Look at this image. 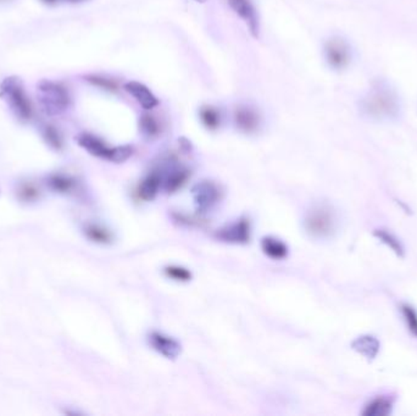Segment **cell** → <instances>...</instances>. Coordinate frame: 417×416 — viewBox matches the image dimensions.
I'll use <instances>...</instances> for the list:
<instances>
[{"instance_id": "cell-1", "label": "cell", "mask_w": 417, "mask_h": 416, "mask_svg": "<svg viewBox=\"0 0 417 416\" xmlns=\"http://www.w3.org/2000/svg\"><path fill=\"white\" fill-rule=\"evenodd\" d=\"M360 110L367 118L388 121L399 115V98L387 84H378L361 101Z\"/></svg>"}, {"instance_id": "cell-2", "label": "cell", "mask_w": 417, "mask_h": 416, "mask_svg": "<svg viewBox=\"0 0 417 416\" xmlns=\"http://www.w3.org/2000/svg\"><path fill=\"white\" fill-rule=\"evenodd\" d=\"M1 94L8 101L13 114L23 123L30 121L33 115L31 101L23 91L21 82L18 79H6L1 84Z\"/></svg>"}, {"instance_id": "cell-3", "label": "cell", "mask_w": 417, "mask_h": 416, "mask_svg": "<svg viewBox=\"0 0 417 416\" xmlns=\"http://www.w3.org/2000/svg\"><path fill=\"white\" fill-rule=\"evenodd\" d=\"M304 226L307 232L314 238H327L334 232L336 218L327 206H316L307 211Z\"/></svg>"}, {"instance_id": "cell-4", "label": "cell", "mask_w": 417, "mask_h": 416, "mask_svg": "<svg viewBox=\"0 0 417 416\" xmlns=\"http://www.w3.org/2000/svg\"><path fill=\"white\" fill-rule=\"evenodd\" d=\"M42 106L48 114H59L70 106V94L62 84L43 81L40 84Z\"/></svg>"}, {"instance_id": "cell-5", "label": "cell", "mask_w": 417, "mask_h": 416, "mask_svg": "<svg viewBox=\"0 0 417 416\" xmlns=\"http://www.w3.org/2000/svg\"><path fill=\"white\" fill-rule=\"evenodd\" d=\"M326 60L334 70H343L350 62V47L342 38H332L325 45Z\"/></svg>"}, {"instance_id": "cell-6", "label": "cell", "mask_w": 417, "mask_h": 416, "mask_svg": "<svg viewBox=\"0 0 417 416\" xmlns=\"http://www.w3.org/2000/svg\"><path fill=\"white\" fill-rule=\"evenodd\" d=\"M194 204L198 211L210 210L219 201V189L211 181H202L192 189Z\"/></svg>"}, {"instance_id": "cell-7", "label": "cell", "mask_w": 417, "mask_h": 416, "mask_svg": "<svg viewBox=\"0 0 417 416\" xmlns=\"http://www.w3.org/2000/svg\"><path fill=\"white\" fill-rule=\"evenodd\" d=\"M216 237L219 241L232 244H246L251 240V223L246 219H241L219 230Z\"/></svg>"}, {"instance_id": "cell-8", "label": "cell", "mask_w": 417, "mask_h": 416, "mask_svg": "<svg viewBox=\"0 0 417 416\" xmlns=\"http://www.w3.org/2000/svg\"><path fill=\"white\" fill-rule=\"evenodd\" d=\"M150 346L159 354L164 355L167 359H176L181 353V344L175 338L166 336L164 333L152 332L149 336Z\"/></svg>"}, {"instance_id": "cell-9", "label": "cell", "mask_w": 417, "mask_h": 416, "mask_svg": "<svg viewBox=\"0 0 417 416\" xmlns=\"http://www.w3.org/2000/svg\"><path fill=\"white\" fill-rule=\"evenodd\" d=\"M229 4L233 11L246 22L254 37L259 35V18L249 0H229Z\"/></svg>"}, {"instance_id": "cell-10", "label": "cell", "mask_w": 417, "mask_h": 416, "mask_svg": "<svg viewBox=\"0 0 417 416\" xmlns=\"http://www.w3.org/2000/svg\"><path fill=\"white\" fill-rule=\"evenodd\" d=\"M77 143H79L84 150L88 153L92 154L97 158L105 159L111 162L113 154H114V147H108V145L98 137L89 135V133H82L77 137Z\"/></svg>"}, {"instance_id": "cell-11", "label": "cell", "mask_w": 417, "mask_h": 416, "mask_svg": "<svg viewBox=\"0 0 417 416\" xmlns=\"http://www.w3.org/2000/svg\"><path fill=\"white\" fill-rule=\"evenodd\" d=\"M125 91L136 99L139 106L145 110H152L159 106V99L145 84L137 81H130L123 86Z\"/></svg>"}, {"instance_id": "cell-12", "label": "cell", "mask_w": 417, "mask_h": 416, "mask_svg": "<svg viewBox=\"0 0 417 416\" xmlns=\"http://www.w3.org/2000/svg\"><path fill=\"white\" fill-rule=\"evenodd\" d=\"M15 196L18 202L25 204V206H33L42 201L43 197V191L40 189L38 184L33 181H21L15 189Z\"/></svg>"}, {"instance_id": "cell-13", "label": "cell", "mask_w": 417, "mask_h": 416, "mask_svg": "<svg viewBox=\"0 0 417 416\" xmlns=\"http://www.w3.org/2000/svg\"><path fill=\"white\" fill-rule=\"evenodd\" d=\"M163 184V175L159 171H153L142 181L138 187V194L143 201H153Z\"/></svg>"}, {"instance_id": "cell-14", "label": "cell", "mask_w": 417, "mask_h": 416, "mask_svg": "<svg viewBox=\"0 0 417 416\" xmlns=\"http://www.w3.org/2000/svg\"><path fill=\"white\" fill-rule=\"evenodd\" d=\"M82 232L88 241L93 242L96 244L106 246L114 241V235L111 233L109 228H106L103 225L94 224V223H87L82 227Z\"/></svg>"}, {"instance_id": "cell-15", "label": "cell", "mask_w": 417, "mask_h": 416, "mask_svg": "<svg viewBox=\"0 0 417 416\" xmlns=\"http://www.w3.org/2000/svg\"><path fill=\"white\" fill-rule=\"evenodd\" d=\"M47 184L53 192L59 194H72L77 189V181L69 175L64 174H53L47 179Z\"/></svg>"}, {"instance_id": "cell-16", "label": "cell", "mask_w": 417, "mask_h": 416, "mask_svg": "<svg viewBox=\"0 0 417 416\" xmlns=\"http://www.w3.org/2000/svg\"><path fill=\"white\" fill-rule=\"evenodd\" d=\"M234 121L241 131L253 132L259 126V115L251 108L241 106L234 113Z\"/></svg>"}, {"instance_id": "cell-17", "label": "cell", "mask_w": 417, "mask_h": 416, "mask_svg": "<svg viewBox=\"0 0 417 416\" xmlns=\"http://www.w3.org/2000/svg\"><path fill=\"white\" fill-rule=\"evenodd\" d=\"M351 347L359 354L364 355L367 360L375 359L379 352V342L377 338L369 335L356 338L355 341L351 343Z\"/></svg>"}, {"instance_id": "cell-18", "label": "cell", "mask_w": 417, "mask_h": 416, "mask_svg": "<svg viewBox=\"0 0 417 416\" xmlns=\"http://www.w3.org/2000/svg\"><path fill=\"white\" fill-rule=\"evenodd\" d=\"M261 249L263 254L273 260H282L288 257V247L276 237H263L261 240Z\"/></svg>"}, {"instance_id": "cell-19", "label": "cell", "mask_w": 417, "mask_h": 416, "mask_svg": "<svg viewBox=\"0 0 417 416\" xmlns=\"http://www.w3.org/2000/svg\"><path fill=\"white\" fill-rule=\"evenodd\" d=\"M393 403L386 397H377L365 407L364 416H388L392 414Z\"/></svg>"}, {"instance_id": "cell-20", "label": "cell", "mask_w": 417, "mask_h": 416, "mask_svg": "<svg viewBox=\"0 0 417 416\" xmlns=\"http://www.w3.org/2000/svg\"><path fill=\"white\" fill-rule=\"evenodd\" d=\"M189 171L185 169H175L172 170L166 180L164 181V187L168 193H175L176 191L182 189L183 184L187 182L189 179Z\"/></svg>"}, {"instance_id": "cell-21", "label": "cell", "mask_w": 417, "mask_h": 416, "mask_svg": "<svg viewBox=\"0 0 417 416\" xmlns=\"http://www.w3.org/2000/svg\"><path fill=\"white\" fill-rule=\"evenodd\" d=\"M199 115H200V120L205 128L209 130H216L219 128V123H221V115H219V110L214 106H202Z\"/></svg>"}, {"instance_id": "cell-22", "label": "cell", "mask_w": 417, "mask_h": 416, "mask_svg": "<svg viewBox=\"0 0 417 416\" xmlns=\"http://www.w3.org/2000/svg\"><path fill=\"white\" fill-rule=\"evenodd\" d=\"M373 236L384 243L387 247H389L398 257L404 255V248L398 241V238H395L392 233L387 232L386 230H376V231H373Z\"/></svg>"}, {"instance_id": "cell-23", "label": "cell", "mask_w": 417, "mask_h": 416, "mask_svg": "<svg viewBox=\"0 0 417 416\" xmlns=\"http://www.w3.org/2000/svg\"><path fill=\"white\" fill-rule=\"evenodd\" d=\"M141 128L145 136L149 137V138L158 136L159 132H160L158 121L152 115L148 114L142 115Z\"/></svg>"}, {"instance_id": "cell-24", "label": "cell", "mask_w": 417, "mask_h": 416, "mask_svg": "<svg viewBox=\"0 0 417 416\" xmlns=\"http://www.w3.org/2000/svg\"><path fill=\"white\" fill-rule=\"evenodd\" d=\"M401 314H403L409 331L411 332L413 336L417 337V311L411 305L403 304L401 305Z\"/></svg>"}, {"instance_id": "cell-25", "label": "cell", "mask_w": 417, "mask_h": 416, "mask_svg": "<svg viewBox=\"0 0 417 416\" xmlns=\"http://www.w3.org/2000/svg\"><path fill=\"white\" fill-rule=\"evenodd\" d=\"M44 140L48 143L53 150H60L64 145L62 142V137L60 132L57 131L54 126H47L44 128L43 132Z\"/></svg>"}, {"instance_id": "cell-26", "label": "cell", "mask_w": 417, "mask_h": 416, "mask_svg": "<svg viewBox=\"0 0 417 416\" xmlns=\"http://www.w3.org/2000/svg\"><path fill=\"white\" fill-rule=\"evenodd\" d=\"M165 274L167 277H170L172 280L178 281V282H188L192 280V274L189 270L182 266H172L165 267Z\"/></svg>"}, {"instance_id": "cell-27", "label": "cell", "mask_w": 417, "mask_h": 416, "mask_svg": "<svg viewBox=\"0 0 417 416\" xmlns=\"http://www.w3.org/2000/svg\"><path fill=\"white\" fill-rule=\"evenodd\" d=\"M133 154V148L131 145H120V147H114V154H113V162H126L128 159L131 158V155Z\"/></svg>"}, {"instance_id": "cell-28", "label": "cell", "mask_w": 417, "mask_h": 416, "mask_svg": "<svg viewBox=\"0 0 417 416\" xmlns=\"http://www.w3.org/2000/svg\"><path fill=\"white\" fill-rule=\"evenodd\" d=\"M87 81L97 87L108 89V91H116V88H118L113 79H104L101 76H88Z\"/></svg>"}, {"instance_id": "cell-29", "label": "cell", "mask_w": 417, "mask_h": 416, "mask_svg": "<svg viewBox=\"0 0 417 416\" xmlns=\"http://www.w3.org/2000/svg\"><path fill=\"white\" fill-rule=\"evenodd\" d=\"M44 3H48V4H54L57 3V0H43Z\"/></svg>"}, {"instance_id": "cell-30", "label": "cell", "mask_w": 417, "mask_h": 416, "mask_svg": "<svg viewBox=\"0 0 417 416\" xmlns=\"http://www.w3.org/2000/svg\"><path fill=\"white\" fill-rule=\"evenodd\" d=\"M194 1H197V3H205V1H207V0H194Z\"/></svg>"}, {"instance_id": "cell-31", "label": "cell", "mask_w": 417, "mask_h": 416, "mask_svg": "<svg viewBox=\"0 0 417 416\" xmlns=\"http://www.w3.org/2000/svg\"><path fill=\"white\" fill-rule=\"evenodd\" d=\"M70 1H82V0H70Z\"/></svg>"}, {"instance_id": "cell-32", "label": "cell", "mask_w": 417, "mask_h": 416, "mask_svg": "<svg viewBox=\"0 0 417 416\" xmlns=\"http://www.w3.org/2000/svg\"><path fill=\"white\" fill-rule=\"evenodd\" d=\"M0 1H3V0H0Z\"/></svg>"}]
</instances>
